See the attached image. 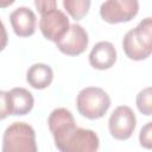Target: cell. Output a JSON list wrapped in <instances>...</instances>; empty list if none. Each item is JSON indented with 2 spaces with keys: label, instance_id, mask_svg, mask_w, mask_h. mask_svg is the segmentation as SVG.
I'll use <instances>...</instances> for the list:
<instances>
[{
  "label": "cell",
  "instance_id": "obj_1",
  "mask_svg": "<svg viewBox=\"0 0 152 152\" xmlns=\"http://www.w3.org/2000/svg\"><path fill=\"white\" fill-rule=\"evenodd\" d=\"M48 125L59 152H96L99 148L97 134L91 129L77 127L71 112L66 108L53 109Z\"/></svg>",
  "mask_w": 152,
  "mask_h": 152
},
{
  "label": "cell",
  "instance_id": "obj_2",
  "mask_svg": "<svg viewBox=\"0 0 152 152\" xmlns=\"http://www.w3.org/2000/svg\"><path fill=\"white\" fill-rule=\"evenodd\" d=\"M126 56L133 61H142L152 52V19H142L137 27L129 30L122 39Z\"/></svg>",
  "mask_w": 152,
  "mask_h": 152
},
{
  "label": "cell",
  "instance_id": "obj_3",
  "mask_svg": "<svg viewBox=\"0 0 152 152\" xmlns=\"http://www.w3.org/2000/svg\"><path fill=\"white\" fill-rule=\"evenodd\" d=\"M36 132L26 122L11 124L2 137L1 152H37Z\"/></svg>",
  "mask_w": 152,
  "mask_h": 152
},
{
  "label": "cell",
  "instance_id": "obj_4",
  "mask_svg": "<svg viewBox=\"0 0 152 152\" xmlns=\"http://www.w3.org/2000/svg\"><path fill=\"white\" fill-rule=\"evenodd\" d=\"M76 106L82 116L95 120L102 118L107 113L110 106V99L102 88L87 87L78 93Z\"/></svg>",
  "mask_w": 152,
  "mask_h": 152
},
{
  "label": "cell",
  "instance_id": "obj_5",
  "mask_svg": "<svg viewBox=\"0 0 152 152\" xmlns=\"http://www.w3.org/2000/svg\"><path fill=\"white\" fill-rule=\"evenodd\" d=\"M69 19L64 12L56 7L40 12L39 28L42 34L53 43H57L64 37L69 30Z\"/></svg>",
  "mask_w": 152,
  "mask_h": 152
},
{
  "label": "cell",
  "instance_id": "obj_6",
  "mask_svg": "<svg viewBox=\"0 0 152 152\" xmlns=\"http://www.w3.org/2000/svg\"><path fill=\"white\" fill-rule=\"evenodd\" d=\"M139 10L137 0H108L100 7L101 18L109 24H119L132 20Z\"/></svg>",
  "mask_w": 152,
  "mask_h": 152
},
{
  "label": "cell",
  "instance_id": "obj_7",
  "mask_svg": "<svg viewBox=\"0 0 152 152\" xmlns=\"http://www.w3.org/2000/svg\"><path fill=\"white\" fill-rule=\"evenodd\" d=\"M135 114L128 106L116 107L108 120L109 133L118 140H127L131 138L135 129Z\"/></svg>",
  "mask_w": 152,
  "mask_h": 152
},
{
  "label": "cell",
  "instance_id": "obj_8",
  "mask_svg": "<svg viewBox=\"0 0 152 152\" xmlns=\"http://www.w3.org/2000/svg\"><path fill=\"white\" fill-rule=\"evenodd\" d=\"M88 42L87 31L78 24H71L68 32L56 43V45L58 50L66 56H78L86 51Z\"/></svg>",
  "mask_w": 152,
  "mask_h": 152
},
{
  "label": "cell",
  "instance_id": "obj_9",
  "mask_svg": "<svg viewBox=\"0 0 152 152\" xmlns=\"http://www.w3.org/2000/svg\"><path fill=\"white\" fill-rule=\"evenodd\" d=\"M10 21L18 37H30L36 31V14L28 7L15 8L10 14Z\"/></svg>",
  "mask_w": 152,
  "mask_h": 152
},
{
  "label": "cell",
  "instance_id": "obj_10",
  "mask_svg": "<svg viewBox=\"0 0 152 152\" xmlns=\"http://www.w3.org/2000/svg\"><path fill=\"white\" fill-rule=\"evenodd\" d=\"M116 62V50L110 42H99L96 43L90 53H89V63L94 69L106 70L114 65Z\"/></svg>",
  "mask_w": 152,
  "mask_h": 152
},
{
  "label": "cell",
  "instance_id": "obj_11",
  "mask_svg": "<svg viewBox=\"0 0 152 152\" xmlns=\"http://www.w3.org/2000/svg\"><path fill=\"white\" fill-rule=\"evenodd\" d=\"M11 115H26L33 108V95L25 88H13L8 91Z\"/></svg>",
  "mask_w": 152,
  "mask_h": 152
},
{
  "label": "cell",
  "instance_id": "obj_12",
  "mask_svg": "<svg viewBox=\"0 0 152 152\" xmlns=\"http://www.w3.org/2000/svg\"><path fill=\"white\" fill-rule=\"evenodd\" d=\"M53 78V71L51 66L44 63L32 64L26 72L27 83L34 89H45L48 88Z\"/></svg>",
  "mask_w": 152,
  "mask_h": 152
},
{
  "label": "cell",
  "instance_id": "obj_13",
  "mask_svg": "<svg viewBox=\"0 0 152 152\" xmlns=\"http://www.w3.org/2000/svg\"><path fill=\"white\" fill-rule=\"evenodd\" d=\"M63 7L75 20H81L90 7L89 0H64Z\"/></svg>",
  "mask_w": 152,
  "mask_h": 152
},
{
  "label": "cell",
  "instance_id": "obj_14",
  "mask_svg": "<svg viewBox=\"0 0 152 152\" xmlns=\"http://www.w3.org/2000/svg\"><path fill=\"white\" fill-rule=\"evenodd\" d=\"M137 107L140 113L150 116L152 114V90L147 87L139 91L137 95Z\"/></svg>",
  "mask_w": 152,
  "mask_h": 152
},
{
  "label": "cell",
  "instance_id": "obj_15",
  "mask_svg": "<svg viewBox=\"0 0 152 152\" xmlns=\"http://www.w3.org/2000/svg\"><path fill=\"white\" fill-rule=\"evenodd\" d=\"M139 141L140 145L145 148H151L152 147V122L148 121L140 131L139 134Z\"/></svg>",
  "mask_w": 152,
  "mask_h": 152
},
{
  "label": "cell",
  "instance_id": "obj_16",
  "mask_svg": "<svg viewBox=\"0 0 152 152\" xmlns=\"http://www.w3.org/2000/svg\"><path fill=\"white\" fill-rule=\"evenodd\" d=\"M8 115H11L8 91L0 90V120L6 119Z\"/></svg>",
  "mask_w": 152,
  "mask_h": 152
},
{
  "label": "cell",
  "instance_id": "obj_17",
  "mask_svg": "<svg viewBox=\"0 0 152 152\" xmlns=\"http://www.w3.org/2000/svg\"><path fill=\"white\" fill-rule=\"evenodd\" d=\"M34 5H36V7L38 8V11L40 13L43 11L50 10L52 7H56L57 2L55 0H37V1H34Z\"/></svg>",
  "mask_w": 152,
  "mask_h": 152
},
{
  "label": "cell",
  "instance_id": "obj_18",
  "mask_svg": "<svg viewBox=\"0 0 152 152\" xmlns=\"http://www.w3.org/2000/svg\"><path fill=\"white\" fill-rule=\"evenodd\" d=\"M8 42V36H7V31L5 28L4 23L0 20V51H2Z\"/></svg>",
  "mask_w": 152,
  "mask_h": 152
},
{
  "label": "cell",
  "instance_id": "obj_19",
  "mask_svg": "<svg viewBox=\"0 0 152 152\" xmlns=\"http://www.w3.org/2000/svg\"><path fill=\"white\" fill-rule=\"evenodd\" d=\"M11 4H13V0H11V1H6V2H0V7L7 6V5H11Z\"/></svg>",
  "mask_w": 152,
  "mask_h": 152
}]
</instances>
